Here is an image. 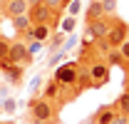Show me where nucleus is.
Returning <instances> with one entry per match:
<instances>
[{"mask_svg": "<svg viewBox=\"0 0 129 124\" xmlns=\"http://www.w3.org/2000/svg\"><path fill=\"white\" fill-rule=\"evenodd\" d=\"M102 13L107 17H114V13H117V0H102Z\"/></svg>", "mask_w": 129, "mask_h": 124, "instance_id": "nucleus-17", "label": "nucleus"}, {"mask_svg": "<svg viewBox=\"0 0 129 124\" xmlns=\"http://www.w3.org/2000/svg\"><path fill=\"white\" fill-rule=\"evenodd\" d=\"M67 13H70L72 17H77V15L82 13V3H80V0H72V3L67 5Z\"/></svg>", "mask_w": 129, "mask_h": 124, "instance_id": "nucleus-22", "label": "nucleus"}, {"mask_svg": "<svg viewBox=\"0 0 129 124\" xmlns=\"http://www.w3.org/2000/svg\"><path fill=\"white\" fill-rule=\"evenodd\" d=\"M60 92H62V89H60V84H57L55 79H50L47 84H45V92H42V97H45V99H55Z\"/></svg>", "mask_w": 129, "mask_h": 124, "instance_id": "nucleus-15", "label": "nucleus"}, {"mask_svg": "<svg viewBox=\"0 0 129 124\" xmlns=\"http://www.w3.org/2000/svg\"><path fill=\"white\" fill-rule=\"evenodd\" d=\"M0 124H10V122H0Z\"/></svg>", "mask_w": 129, "mask_h": 124, "instance_id": "nucleus-32", "label": "nucleus"}, {"mask_svg": "<svg viewBox=\"0 0 129 124\" xmlns=\"http://www.w3.org/2000/svg\"><path fill=\"white\" fill-rule=\"evenodd\" d=\"M107 65H122V55H119V50H109V55H107Z\"/></svg>", "mask_w": 129, "mask_h": 124, "instance_id": "nucleus-21", "label": "nucleus"}, {"mask_svg": "<svg viewBox=\"0 0 129 124\" xmlns=\"http://www.w3.org/2000/svg\"><path fill=\"white\" fill-rule=\"evenodd\" d=\"M112 124H129V117L127 114H117V117L112 119Z\"/></svg>", "mask_w": 129, "mask_h": 124, "instance_id": "nucleus-28", "label": "nucleus"}, {"mask_svg": "<svg viewBox=\"0 0 129 124\" xmlns=\"http://www.w3.org/2000/svg\"><path fill=\"white\" fill-rule=\"evenodd\" d=\"M57 15L52 8H50L45 0H37V3H32L30 8H27V17H30L32 25H40V22H52V17Z\"/></svg>", "mask_w": 129, "mask_h": 124, "instance_id": "nucleus-6", "label": "nucleus"}, {"mask_svg": "<svg viewBox=\"0 0 129 124\" xmlns=\"http://www.w3.org/2000/svg\"><path fill=\"white\" fill-rule=\"evenodd\" d=\"M45 3H47V5L52 8V10H55V13H57V15L62 13V3H60V0H45Z\"/></svg>", "mask_w": 129, "mask_h": 124, "instance_id": "nucleus-27", "label": "nucleus"}, {"mask_svg": "<svg viewBox=\"0 0 129 124\" xmlns=\"http://www.w3.org/2000/svg\"><path fill=\"white\" fill-rule=\"evenodd\" d=\"M40 87H42V77H35L30 82V94L32 97H37V89H40Z\"/></svg>", "mask_w": 129, "mask_h": 124, "instance_id": "nucleus-25", "label": "nucleus"}, {"mask_svg": "<svg viewBox=\"0 0 129 124\" xmlns=\"http://www.w3.org/2000/svg\"><path fill=\"white\" fill-rule=\"evenodd\" d=\"M32 124H47V122H32Z\"/></svg>", "mask_w": 129, "mask_h": 124, "instance_id": "nucleus-31", "label": "nucleus"}, {"mask_svg": "<svg viewBox=\"0 0 129 124\" xmlns=\"http://www.w3.org/2000/svg\"><path fill=\"white\" fill-rule=\"evenodd\" d=\"M13 25H15V32H17V37H22V35H27V32L32 30V22H30V17H27V13L25 15H20L13 20Z\"/></svg>", "mask_w": 129, "mask_h": 124, "instance_id": "nucleus-11", "label": "nucleus"}, {"mask_svg": "<svg viewBox=\"0 0 129 124\" xmlns=\"http://www.w3.org/2000/svg\"><path fill=\"white\" fill-rule=\"evenodd\" d=\"M3 3H5V0H0V13H3Z\"/></svg>", "mask_w": 129, "mask_h": 124, "instance_id": "nucleus-30", "label": "nucleus"}, {"mask_svg": "<svg viewBox=\"0 0 129 124\" xmlns=\"http://www.w3.org/2000/svg\"><path fill=\"white\" fill-rule=\"evenodd\" d=\"M32 60H35V55H30L27 45H25L22 40H13V42H10V52H8V57H5L3 62H8V65H22V67H27V65H32Z\"/></svg>", "mask_w": 129, "mask_h": 124, "instance_id": "nucleus-2", "label": "nucleus"}, {"mask_svg": "<svg viewBox=\"0 0 129 124\" xmlns=\"http://www.w3.org/2000/svg\"><path fill=\"white\" fill-rule=\"evenodd\" d=\"M104 13H102V3H97V0H92L87 8H84V20L87 22H92V20H97V17H102Z\"/></svg>", "mask_w": 129, "mask_h": 124, "instance_id": "nucleus-12", "label": "nucleus"}, {"mask_svg": "<svg viewBox=\"0 0 129 124\" xmlns=\"http://www.w3.org/2000/svg\"><path fill=\"white\" fill-rule=\"evenodd\" d=\"M87 75H89V84L92 87H102V84H107V79H109V65L102 60H92L87 67Z\"/></svg>", "mask_w": 129, "mask_h": 124, "instance_id": "nucleus-5", "label": "nucleus"}, {"mask_svg": "<svg viewBox=\"0 0 129 124\" xmlns=\"http://www.w3.org/2000/svg\"><path fill=\"white\" fill-rule=\"evenodd\" d=\"M97 3H102V0H97Z\"/></svg>", "mask_w": 129, "mask_h": 124, "instance_id": "nucleus-33", "label": "nucleus"}, {"mask_svg": "<svg viewBox=\"0 0 129 124\" xmlns=\"http://www.w3.org/2000/svg\"><path fill=\"white\" fill-rule=\"evenodd\" d=\"M119 55H122V62H127V65H129V37L119 45Z\"/></svg>", "mask_w": 129, "mask_h": 124, "instance_id": "nucleus-23", "label": "nucleus"}, {"mask_svg": "<svg viewBox=\"0 0 129 124\" xmlns=\"http://www.w3.org/2000/svg\"><path fill=\"white\" fill-rule=\"evenodd\" d=\"M27 45V50H30V55H35V52H40V47H45V42H37V40H30V42H25Z\"/></svg>", "mask_w": 129, "mask_h": 124, "instance_id": "nucleus-26", "label": "nucleus"}, {"mask_svg": "<svg viewBox=\"0 0 129 124\" xmlns=\"http://www.w3.org/2000/svg\"><path fill=\"white\" fill-rule=\"evenodd\" d=\"M75 27H77V17H72V15H67L62 22H57V30H62L64 35H67V32H72Z\"/></svg>", "mask_w": 129, "mask_h": 124, "instance_id": "nucleus-16", "label": "nucleus"}, {"mask_svg": "<svg viewBox=\"0 0 129 124\" xmlns=\"http://www.w3.org/2000/svg\"><path fill=\"white\" fill-rule=\"evenodd\" d=\"M60 3H62V10H64V8H67V5H70L72 0H60Z\"/></svg>", "mask_w": 129, "mask_h": 124, "instance_id": "nucleus-29", "label": "nucleus"}, {"mask_svg": "<svg viewBox=\"0 0 129 124\" xmlns=\"http://www.w3.org/2000/svg\"><path fill=\"white\" fill-rule=\"evenodd\" d=\"M117 114H119V112H117L114 104H109V107H99L94 117H89V124H112V119L117 117Z\"/></svg>", "mask_w": 129, "mask_h": 124, "instance_id": "nucleus-9", "label": "nucleus"}, {"mask_svg": "<svg viewBox=\"0 0 129 124\" xmlns=\"http://www.w3.org/2000/svg\"><path fill=\"white\" fill-rule=\"evenodd\" d=\"M114 107H117V112H119V114H127V117H129V89H127V92H122L119 97H117Z\"/></svg>", "mask_w": 129, "mask_h": 124, "instance_id": "nucleus-14", "label": "nucleus"}, {"mask_svg": "<svg viewBox=\"0 0 129 124\" xmlns=\"http://www.w3.org/2000/svg\"><path fill=\"white\" fill-rule=\"evenodd\" d=\"M127 37H129V27H127V22H122V20H114V17H112V27H109V32H107L102 40L107 42V47H109V50H119V45H122Z\"/></svg>", "mask_w": 129, "mask_h": 124, "instance_id": "nucleus-4", "label": "nucleus"}, {"mask_svg": "<svg viewBox=\"0 0 129 124\" xmlns=\"http://www.w3.org/2000/svg\"><path fill=\"white\" fill-rule=\"evenodd\" d=\"M77 72H80V65H77V62L57 65L52 79L60 84V89H67V87H75V89H77Z\"/></svg>", "mask_w": 129, "mask_h": 124, "instance_id": "nucleus-1", "label": "nucleus"}, {"mask_svg": "<svg viewBox=\"0 0 129 124\" xmlns=\"http://www.w3.org/2000/svg\"><path fill=\"white\" fill-rule=\"evenodd\" d=\"M30 117H32V122H50L55 117L52 102L45 99V97H32L30 99Z\"/></svg>", "mask_w": 129, "mask_h": 124, "instance_id": "nucleus-3", "label": "nucleus"}, {"mask_svg": "<svg viewBox=\"0 0 129 124\" xmlns=\"http://www.w3.org/2000/svg\"><path fill=\"white\" fill-rule=\"evenodd\" d=\"M64 37H67V35H64L62 30H57V32H52V35H50V40H47V42H45V47H47L50 52H55V50H60V47H62V42H64Z\"/></svg>", "mask_w": 129, "mask_h": 124, "instance_id": "nucleus-13", "label": "nucleus"}, {"mask_svg": "<svg viewBox=\"0 0 129 124\" xmlns=\"http://www.w3.org/2000/svg\"><path fill=\"white\" fill-rule=\"evenodd\" d=\"M75 45H77V35H67L60 50H62V52H70V50H75Z\"/></svg>", "mask_w": 129, "mask_h": 124, "instance_id": "nucleus-19", "label": "nucleus"}, {"mask_svg": "<svg viewBox=\"0 0 129 124\" xmlns=\"http://www.w3.org/2000/svg\"><path fill=\"white\" fill-rule=\"evenodd\" d=\"M0 109H5V112H15V99H13V97H5L3 104H0Z\"/></svg>", "mask_w": 129, "mask_h": 124, "instance_id": "nucleus-24", "label": "nucleus"}, {"mask_svg": "<svg viewBox=\"0 0 129 124\" xmlns=\"http://www.w3.org/2000/svg\"><path fill=\"white\" fill-rule=\"evenodd\" d=\"M10 42H13V40H8V37L0 35V62L8 57V52H10Z\"/></svg>", "mask_w": 129, "mask_h": 124, "instance_id": "nucleus-18", "label": "nucleus"}, {"mask_svg": "<svg viewBox=\"0 0 129 124\" xmlns=\"http://www.w3.org/2000/svg\"><path fill=\"white\" fill-rule=\"evenodd\" d=\"M64 55H67V52H62V50H55V52H52V57H50V67H57V65H60V62L64 60Z\"/></svg>", "mask_w": 129, "mask_h": 124, "instance_id": "nucleus-20", "label": "nucleus"}, {"mask_svg": "<svg viewBox=\"0 0 129 124\" xmlns=\"http://www.w3.org/2000/svg\"><path fill=\"white\" fill-rule=\"evenodd\" d=\"M0 72L8 77V84H10V87H20V84H22V75H25V67H22V65L0 62Z\"/></svg>", "mask_w": 129, "mask_h": 124, "instance_id": "nucleus-7", "label": "nucleus"}, {"mask_svg": "<svg viewBox=\"0 0 129 124\" xmlns=\"http://www.w3.org/2000/svg\"><path fill=\"white\" fill-rule=\"evenodd\" d=\"M27 8H30L27 0H5V3H3V15L8 17V20H15V17L25 15Z\"/></svg>", "mask_w": 129, "mask_h": 124, "instance_id": "nucleus-8", "label": "nucleus"}, {"mask_svg": "<svg viewBox=\"0 0 129 124\" xmlns=\"http://www.w3.org/2000/svg\"><path fill=\"white\" fill-rule=\"evenodd\" d=\"M52 32H55V25H52V22H40V25H32V30H30V40L47 42Z\"/></svg>", "mask_w": 129, "mask_h": 124, "instance_id": "nucleus-10", "label": "nucleus"}]
</instances>
